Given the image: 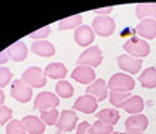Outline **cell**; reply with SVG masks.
<instances>
[{"mask_svg": "<svg viewBox=\"0 0 156 134\" xmlns=\"http://www.w3.org/2000/svg\"><path fill=\"white\" fill-rule=\"evenodd\" d=\"M107 88L110 91L119 92H131L135 88V81L126 73H115L107 82Z\"/></svg>", "mask_w": 156, "mask_h": 134, "instance_id": "cell-1", "label": "cell"}, {"mask_svg": "<svg viewBox=\"0 0 156 134\" xmlns=\"http://www.w3.org/2000/svg\"><path fill=\"white\" fill-rule=\"evenodd\" d=\"M123 49L129 54V57L134 58H144L150 54V45L143 39H129L123 43Z\"/></svg>", "mask_w": 156, "mask_h": 134, "instance_id": "cell-2", "label": "cell"}, {"mask_svg": "<svg viewBox=\"0 0 156 134\" xmlns=\"http://www.w3.org/2000/svg\"><path fill=\"white\" fill-rule=\"evenodd\" d=\"M21 79L30 88H42L46 85V74L40 67H36V66L25 69L21 74Z\"/></svg>", "mask_w": 156, "mask_h": 134, "instance_id": "cell-3", "label": "cell"}, {"mask_svg": "<svg viewBox=\"0 0 156 134\" xmlns=\"http://www.w3.org/2000/svg\"><path fill=\"white\" fill-rule=\"evenodd\" d=\"M92 30L98 36L103 37L112 36L115 33V30H116L115 20L110 18V15H98L92 21Z\"/></svg>", "mask_w": 156, "mask_h": 134, "instance_id": "cell-4", "label": "cell"}, {"mask_svg": "<svg viewBox=\"0 0 156 134\" xmlns=\"http://www.w3.org/2000/svg\"><path fill=\"white\" fill-rule=\"evenodd\" d=\"M101 61H103V51L98 46H89L79 55L77 64L94 69V67H98L101 64Z\"/></svg>", "mask_w": 156, "mask_h": 134, "instance_id": "cell-5", "label": "cell"}, {"mask_svg": "<svg viewBox=\"0 0 156 134\" xmlns=\"http://www.w3.org/2000/svg\"><path fill=\"white\" fill-rule=\"evenodd\" d=\"M11 96L20 103H27L33 97V89L23 79H15L11 86Z\"/></svg>", "mask_w": 156, "mask_h": 134, "instance_id": "cell-6", "label": "cell"}, {"mask_svg": "<svg viewBox=\"0 0 156 134\" xmlns=\"http://www.w3.org/2000/svg\"><path fill=\"white\" fill-rule=\"evenodd\" d=\"M60 104V97L49 92V91H43L39 92L34 98V107L39 110H49V109H57V106Z\"/></svg>", "mask_w": 156, "mask_h": 134, "instance_id": "cell-7", "label": "cell"}, {"mask_svg": "<svg viewBox=\"0 0 156 134\" xmlns=\"http://www.w3.org/2000/svg\"><path fill=\"white\" fill-rule=\"evenodd\" d=\"M77 124V115L74 110H62L60 113V119L57 122V128L61 133H69L73 131Z\"/></svg>", "mask_w": 156, "mask_h": 134, "instance_id": "cell-8", "label": "cell"}, {"mask_svg": "<svg viewBox=\"0 0 156 134\" xmlns=\"http://www.w3.org/2000/svg\"><path fill=\"white\" fill-rule=\"evenodd\" d=\"M97 107H98V101L92 96H88V94L77 97V100L73 104V110H79L85 115H92L97 110Z\"/></svg>", "mask_w": 156, "mask_h": 134, "instance_id": "cell-9", "label": "cell"}, {"mask_svg": "<svg viewBox=\"0 0 156 134\" xmlns=\"http://www.w3.org/2000/svg\"><path fill=\"white\" fill-rule=\"evenodd\" d=\"M118 66L123 72L126 73H138L141 70V66H143V61L140 58H134V57H129L126 54H122L118 57Z\"/></svg>", "mask_w": 156, "mask_h": 134, "instance_id": "cell-10", "label": "cell"}, {"mask_svg": "<svg viewBox=\"0 0 156 134\" xmlns=\"http://www.w3.org/2000/svg\"><path fill=\"white\" fill-rule=\"evenodd\" d=\"M94 37H95V33L92 30V27L89 25H80L74 30V42L79 45V46H89L92 42H94Z\"/></svg>", "mask_w": 156, "mask_h": 134, "instance_id": "cell-11", "label": "cell"}, {"mask_svg": "<svg viewBox=\"0 0 156 134\" xmlns=\"http://www.w3.org/2000/svg\"><path fill=\"white\" fill-rule=\"evenodd\" d=\"M72 78L76 81V82L82 84V85H91V84L97 79L94 69L85 67V66H77V67L72 72Z\"/></svg>", "mask_w": 156, "mask_h": 134, "instance_id": "cell-12", "label": "cell"}, {"mask_svg": "<svg viewBox=\"0 0 156 134\" xmlns=\"http://www.w3.org/2000/svg\"><path fill=\"white\" fill-rule=\"evenodd\" d=\"M107 89L108 88H107V82H106V81H103V79H95L91 85H88V88H86V94H88V96H92V97L100 103V101H103V100H106V98L108 97Z\"/></svg>", "mask_w": 156, "mask_h": 134, "instance_id": "cell-13", "label": "cell"}, {"mask_svg": "<svg viewBox=\"0 0 156 134\" xmlns=\"http://www.w3.org/2000/svg\"><path fill=\"white\" fill-rule=\"evenodd\" d=\"M23 125H24V130L25 133H30V134H42L45 131V124L40 118L37 116H33V115H27L24 116L23 119Z\"/></svg>", "mask_w": 156, "mask_h": 134, "instance_id": "cell-14", "label": "cell"}, {"mask_svg": "<svg viewBox=\"0 0 156 134\" xmlns=\"http://www.w3.org/2000/svg\"><path fill=\"white\" fill-rule=\"evenodd\" d=\"M135 31L138 33V36L147 39H155L156 37V20H143L140 21V24L135 27Z\"/></svg>", "mask_w": 156, "mask_h": 134, "instance_id": "cell-15", "label": "cell"}, {"mask_svg": "<svg viewBox=\"0 0 156 134\" xmlns=\"http://www.w3.org/2000/svg\"><path fill=\"white\" fill-rule=\"evenodd\" d=\"M149 127V119L143 113L138 115H131L126 121H125V128L128 130H140V131H146Z\"/></svg>", "mask_w": 156, "mask_h": 134, "instance_id": "cell-16", "label": "cell"}, {"mask_svg": "<svg viewBox=\"0 0 156 134\" xmlns=\"http://www.w3.org/2000/svg\"><path fill=\"white\" fill-rule=\"evenodd\" d=\"M43 72L46 74V78L57 79V81H64V78L67 76V67L62 63H51L45 67Z\"/></svg>", "mask_w": 156, "mask_h": 134, "instance_id": "cell-17", "label": "cell"}, {"mask_svg": "<svg viewBox=\"0 0 156 134\" xmlns=\"http://www.w3.org/2000/svg\"><path fill=\"white\" fill-rule=\"evenodd\" d=\"M6 51H8L9 58L13 61H18V63L20 61H24L27 58V55H28V48H27V45H25L24 42H15Z\"/></svg>", "mask_w": 156, "mask_h": 134, "instance_id": "cell-18", "label": "cell"}, {"mask_svg": "<svg viewBox=\"0 0 156 134\" xmlns=\"http://www.w3.org/2000/svg\"><path fill=\"white\" fill-rule=\"evenodd\" d=\"M31 51L39 55V57H52L55 55V46L48 42V40H37V42H33L31 45Z\"/></svg>", "mask_w": 156, "mask_h": 134, "instance_id": "cell-19", "label": "cell"}, {"mask_svg": "<svg viewBox=\"0 0 156 134\" xmlns=\"http://www.w3.org/2000/svg\"><path fill=\"white\" fill-rule=\"evenodd\" d=\"M135 15L140 21L156 20V3H140V5H137Z\"/></svg>", "mask_w": 156, "mask_h": 134, "instance_id": "cell-20", "label": "cell"}, {"mask_svg": "<svg viewBox=\"0 0 156 134\" xmlns=\"http://www.w3.org/2000/svg\"><path fill=\"white\" fill-rule=\"evenodd\" d=\"M122 109L126 110V112L131 113V115H138V113H141L144 109V100L140 97V96H131V97L123 103Z\"/></svg>", "mask_w": 156, "mask_h": 134, "instance_id": "cell-21", "label": "cell"}, {"mask_svg": "<svg viewBox=\"0 0 156 134\" xmlns=\"http://www.w3.org/2000/svg\"><path fill=\"white\" fill-rule=\"evenodd\" d=\"M119 118H120L119 112L116 109H110V107L100 110L97 113V121H101V122H104V124H107V125H112V127L118 124Z\"/></svg>", "mask_w": 156, "mask_h": 134, "instance_id": "cell-22", "label": "cell"}, {"mask_svg": "<svg viewBox=\"0 0 156 134\" xmlns=\"http://www.w3.org/2000/svg\"><path fill=\"white\" fill-rule=\"evenodd\" d=\"M140 84L146 89H153L156 88V69L155 67H147L140 74Z\"/></svg>", "mask_w": 156, "mask_h": 134, "instance_id": "cell-23", "label": "cell"}, {"mask_svg": "<svg viewBox=\"0 0 156 134\" xmlns=\"http://www.w3.org/2000/svg\"><path fill=\"white\" fill-rule=\"evenodd\" d=\"M82 25V15H73V16H69V18H64L62 21L58 23V27L60 30H76L77 27Z\"/></svg>", "mask_w": 156, "mask_h": 134, "instance_id": "cell-24", "label": "cell"}, {"mask_svg": "<svg viewBox=\"0 0 156 134\" xmlns=\"http://www.w3.org/2000/svg\"><path fill=\"white\" fill-rule=\"evenodd\" d=\"M55 92L61 98H70L74 92V88L69 81H58V84L55 86Z\"/></svg>", "mask_w": 156, "mask_h": 134, "instance_id": "cell-25", "label": "cell"}, {"mask_svg": "<svg viewBox=\"0 0 156 134\" xmlns=\"http://www.w3.org/2000/svg\"><path fill=\"white\" fill-rule=\"evenodd\" d=\"M60 113L57 109H49V110H43L42 113H40V119L43 121L45 125H55L57 127V122L60 119Z\"/></svg>", "mask_w": 156, "mask_h": 134, "instance_id": "cell-26", "label": "cell"}, {"mask_svg": "<svg viewBox=\"0 0 156 134\" xmlns=\"http://www.w3.org/2000/svg\"><path fill=\"white\" fill-rule=\"evenodd\" d=\"M131 97V92H119V91H110V103L115 106V107H122L123 103Z\"/></svg>", "mask_w": 156, "mask_h": 134, "instance_id": "cell-27", "label": "cell"}, {"mask_svg": "<svg viewBox=\"0 0 156 134\" xmlns=\"http://www.w3.org/2000/svg\"><path fill=\"white\" fill-rule=\"evenodd\" d=\"M112 133H113V127L101 121H95L94 124H91V128H89V134H112Z\"/></svg>", "mask_w": 156, "mask_h": 134, "instance_id": "cell-28", "label": "cell"}, {"mask_svg": "<svg viewBox=\"0 0 156 134\" xmlns=\"http://www.w3.org/2000/svg\"><path fill=\"white\" fill-rule=\"evenodd\" d=\"M6 134H25L23 122L18 119H11L6 125Z\"/></svg>", "mask_w": 156, "mask_h": 134, "instance_id": "cell-29", "label": "cell"}, {"mask_svg": "<svg viewBox=\"0 0 156 134\" xmlns=\"http://www.w3.org/2000/svg\"><path fill=\"white\" fill-rule=\"evenodd\" d=\"M11 81H12V72L8 67L0 66V88L6 86Z\"/></svg>", "mask_w": 156, "mask_h": 134, "instance_id": "cell-30", "label": "cell"}, {"mask_svg": "<svg viewBox=\"0 0 156 134\" xmlns=\"http://www.w3.org/2000/svg\"><path fill=\"white\" fill-rule=\"evenodd\" d=\"M11 118H12V110L9 109L8 106H5V104L0 106V125L9 122Z\"/></svg>", "mask_w": 156, "mask_h": 134, "instance_id": "cell-31", "label": "cell"}, {"mask_svg": "<svg viewBox=\"0 0 156 134\" xmlns=\"http://www.w3.org/2000/svg\"><path fill=\"white\" fill-rule=\"evenodd\" d=\"M51 33V27L46 25V27H43V28H40V30H37V31H33L30 37L31 39H43V37H46Z\"/></svg>", "mask_w": 156, "mask_h": 134, "instance_id": "cell-32", "label": "cell"}, {"mask_svg": "<svg viewBox=\"0 0 156 134\" xmlns=\"http://www.w3.org/2000/svg\"><path fill=\"white\" fill-rule=\"evenodd\" d=\"M89 128H91V124L89 122H80L77 125V130H76V134H89Z\"/></svg>", "mask_w": 156, "mask_h": 134, "instance_id": "cell-33", "label": "cell"}, {"mask_svg": "<svg viewBox=\"0 0 156 134\" xmlns=\"http://www.w3.org/2000/svg\"><path fill=\"white\" fill-rule=\"evenodd\" d=\"M8 60H9V55H8V51L5 49V51H2V52H0V66L6 64V61Z\"/></svg>", "mask_w": 156, "mask_h": 134, "instance_id": "cell-34", "label": "cell"}, {"mask_svg": "<svg viewBox=\"0 0 156 134\" xmlns=\"http://www.w3.org/2000/svg\"><path fill=\"white\" fill-rule=\"evenodd\" d=\"M126 134H143V131H140V130H128Z\"/></svg>", "mask_w": 156, "mask_h": 134, "instance_id": "cell-35", "label": "cell"}, {"mask_svg": "<svg viewBox=\"0 0 156 134\" xmlns=\"http://www.w3.org/2000/svg\"><path fill=\"white\" fill-rule=\"evenodd\" d=\"M3 101H5V92L0 89V106H3Z\"/></svg>", "mask_w": 156, "mask_h": 134, "instance_id": "cell-36", "label": "cell"}, {"mask_svg": "<svg viewBox=\"0 0 156 134\" xmlns=\"http://www.w3.org/2000/svg\"><path fill=\"white\" fill-rule=\"evenodd\" d=\"M112 134H123V133H116V131H113V133Z\"/></svg>", "mask_w": 156, "mask_h": 134, "instance_id": "cell-37", "label": "cell"}, {"mask_svg": "<svg viewBox=\"0 0 156 134\" xmlns=\"http://www.w3.org/2000/svg\"><path fill=\"white\" fill-rule=\"evenodd\" d=\"M55 134H66V133H61V131H58V133H55Z\"/></svg>", "mask_w": 156, "mask_h": 134, "instance_id": "cell-38", "label": "cell"}]
</instances>
